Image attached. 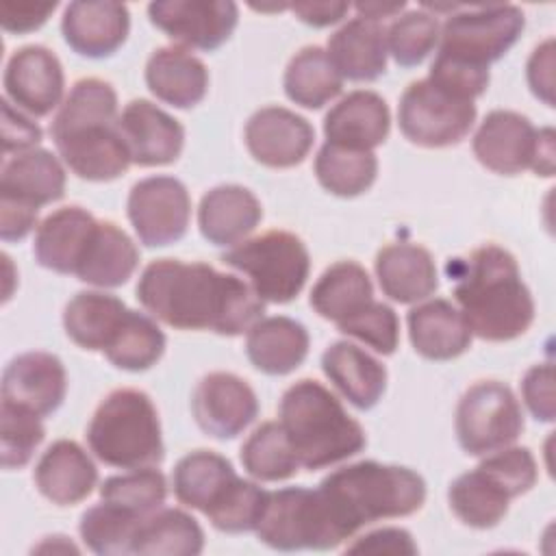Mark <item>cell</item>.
Masks as SVG:
<instances>
[{
  "instance_id": "obj_35",
  "label": "cell",
  "mask_w": 556,
  "mask_h": 556,
  "mask_svg": "<svg viewBox=\"0 0 556 556\" xmlns=\"http://www.w3.org/2000/svg\"><path fill=\"white\" fill-rule=\"evenodd\" d=\"M374 302V285L356 261L332 263L311 289V306L328 321L341 324Z\"/></svg>"
},
{
  "instance_id": "obj_32",
  "label": "cell",
  "mask_w": 556,
  "mask_h": 556,
  "mask_svg": "<svg viewBox=\"0 0 556 556\" xmlns=\"http://www.w3.org/2000/svg\"><path fill=\"white\" fill-rule=\"evenodd\" d=\"M321 369L341 395L361 410L374 408L384 395V365L350 341L330 343L321 354Z\"/></svg>"
},
{
  "instance_id": "obj_3",
  "label": "cell",
  "mask_w": 556,
  "mask_h": 556,
  "mask_svg": "<svg viewBox=\"0 0 556 556\" xmlns=\"http://www.w3.org/2000/svg\"><path fill=\"white\" fill-rule=\"evenodd\" d=\"M452 274L454 300L471 334L502 343L521 337L532 326L534 300L508 250L484 243L465 261L458 258Z\"/></svg>"
},
{
  "instance_id": "obj_20",
  "label": "cell",
  "mask_w": 556,
  "mask_h": 556,
  "mask_svg": "<svg viewBox=\"0 0 556 556\" xmlns=\"http://www.w3.org/2000/svg\"><path fill=\"white\" fill-rule=\"evenodd\" d=\"M130 30V13L122 2H70L61 17L65 43L80 56L106 59L115 54Z\"/></svg>"
},
{
  "instance_id": "obj_16",
  "label": "cell",
  "mask_w": 556,
  "mask_h": 556,
  "mask_svg": "<svg viewBox=\"0 0 556 556\" xmlns=\"http://www.w3.org/2000/svg\"><path fill=\"white\" fill-rule=\"evenodd\" d=\"M245 146L252 159L271 169L300 165L315 141L311 122L285 106H263L245 124Z\"/></svg>"
},
{
  "instance_id": "obj_17",
  "label": "cell",
  "mask_w": 556,
  "mask_h": 556,
  "mask_svg": "<svg viewBox=\"0 0 556 556\" xmlns=\"http://www.w3.org/2000/svg\"><path fill=\"white\" fill-rule=\"evenodd\" d=\"M536 141L539 128H534L526 115L495 109L480 122L471 150L486 169L502 176H515L532 167Z\"/></svg>"
},
{
  "instance_id": "obj_33",
  "label": "cell",
  "mask_w": 556,
  "mask_h": 556,
  "mask_svg": "<svg viewBox=\"0 0 556 556\" xmlns=\"http://www.w3.org/2000/svg\"><path fill=\"white\" fill-rule=\"evenodd\" d=\"M137 265L139 250L135 241L117 224L98 219L74 276L98 289H115L128 282Z\"/></svg>"
},
{
  "instance_id": "obj_43",
  "label": "cell",
  "mask_w": 556,
  "mask_h": 556,
  "mask_svg": "<svg viewBox=\"0 0 556 556\" xmlns=\"http://www.w3.org/2000/svg\"><path fill=\"white\" fill-rule=\"evenodd\" d=\"M441 24L424 9L406 11L387 28V50L402 67H415L439 46Z\"/></svg>"
},
{
  "instance_id": "obj_2",
  "label": "cell",
  "mask_w": 556,
  "mask_h": 556,
  "mask_svg": "<svg viewBox=\"0 0 556 556\" xmlns=\"http://www.w3.org/2000/svg\"><path fill=\"white\" fill-rule=\"evenodd\" d=\"M117 93L102 78H80L50 124L61 161L83 180L109 182L130 167V152L117 128Z\"/></svg>"
},
{
  "instance_id": "obj_5",
  "label": "cell",
  "mask_w": 556,
  "mask_h": 556,
  "mask_svg": "<svg viewBox=\"0 0 556 556\" xmlns=\"http://www.w3.org/2000/svg\"><path fill=\"white\" fill-rule=\"evenodd\" d=\"M278 421L300 467L308 471L348 460L367 445L363 426L348 415L334 393L311 378L298 380L282 393Z\"/></svg>"
},
{
  "instance_id": "obj_1",
  "label": "cell",
  "mask_w": 556,
  "mask_h": 556,
  "mask_svg": "<svg viewBox=\"0 0 556 556\" xmlns=\"http://www.w3.org/2000/svg\"><path fill=\"white\" fill-rule=\"evenodd\" d=\"M135 291L148 315L176 330L237 337L265 313V302L248 282L200 261L156 258L146 265Z\"/></svg>"
},
{
  "instance_id": "obj_40",
  "label": "cell",
  "mask_w": 556,
  "mask_h": 556,
  "mask_svg": "<svg viewBox=\"0 0 556 556\" xmlns=\"http://www.w3.org/2000/svg\"><path fill=\"white\" fill-rule=\"evenodd\" d=\"M248 476L261 482H280L298 473L300 460L280 426V421H263L243 441L239 452Z\"/></svg>"
},
{
  "instance_id": "obj_51",
  "label": "cell",
  "mask_w": 556,
  "mask_h": 556,
  "mask_svg": "<svg viewBox=\"0 0 556 556\" xmlns=\"http://www.w3.org/2000/svg\"><path fill=\"white\" fill-rule=\"evenodd\" d=\"M530 91L543 100L547 106H554V39H545L539 43L526 67Z\"/></svg>"
},
{
  "instance_id": "obj_19",
  "label": "cell",
  "mask_w": 556,
  "mask_h": 556,
  "mask_svg": "<svg viewBox=\"0 0 556 556\" xmlns=\"http://www.w3.org/2000/svg\"><path fill=\"white\" fill-rule=\"evenodd\" d=\"M67 374L50 352H24L9 361L2 374V402L22 406L41 419L65 400Z\"/></svg>"
},
{
  "instance_id": "obj_57",
  "label": "cell",
  "mask_w": 556,
  "mask_h": 556,
  "mask_svg": "<svg viewBox=\"0 0 556 556\" xmlns=\"http://www.w3.org/2000/svg\"><path fill=\"white\" fill-rule=\"evenodd\" d=\"M54 541H59V536H46V543L37 545L35 549H37V552H48V549L56 552L59 547L54 545ZM61 541H63V549H65V552H78V547H76L72 541H67V536H61Z\"/></svg>"
},
{
  "instance_id": "obj_52",
  "label": "cell",
  "mask_w": 556,
  "mask_h": 556,
  "mask_svg": "<svg viewBox=\"0 0 556 556\" xmlns=\"http://www.w3.org/2000/svg\"><path fill=\"white\" fill-rule=\"evenodd\" d=\"M54 9H56V2H48V4L0 2V26L4 33H11V35L33 33L48 22Z\"/></svg>"
},
{
  "instance_id": "obj_22",
  "label": "cell",
  "mask_w": 556,
  "mask_h": 556,
  "mask_svg": "<svg viewBox=\"0 0 556 556\" xmlns=\"http://www.w3.org/2000/svg\"><path fill=\"white\" fill-rule=\"evenodd\" d=\"M37 491L56 506H74L87 500L98 482L91 456L72 439H59L35 465Z\"/></svg>"
},
{
  "instance_id": "obj_53",
  "label": "cell",
  "mask_w": 556,
  "mask_h": 556,
  "mask_svg": "<svg viewBox=\"0 0 556 556\" xmlns=\"http://www.w3.org/2000/svg\"><path fill=\"white\" fill-rule=\"evenodd\" d=\"M37 224V208L0 198V239L4 243L22 241Z\"/></svg>"
},
{
  "instance_id": "obj_42",
  "label": "cell",
  "mask_w": 556,
  "mask_h": 556,
  "mask_svg": "<svg viewBox=\"0 0 556 556\" xmlns=\"http://www.w3.org/2000/svg\"><path fill=\"white\" fill-rule=\"evenodd\" d=\"M143 519L146 517L128 508H122L111 502H102L83 513L78 532L87 549H91L93 554L122 556V554H130L132 539Z\"/></svg>"
},
{
  "instance_id": "obj_50",
  "label": "cell",
  "mask_w": 556,
  "mask_h": 556,
  "mask_svg": "<svg viewBox=\"0 0 556 556\" xmlns=\"http://www.w3.org/2000/svg\"><path fill=\"white\" fill-rule=\"evenodd\" d=\"M350 554H417V545L404 528H380L365 536H358L345 547Z\"/></svg>"
},
{
  "instance_id": "obj_56",
  "label": "cell",
  "mask_w": 556,
  "mask_h": 556,
  "mask_svg": "<svg viewBox=\"0 0 556 556\" xmlns=\"http://www.w3.org/2000/svg\"><path fill=\"white\" fill-rule=\"evenodd\" d=\"M358 17L382 22L387 17L400 15V11L406 9V2H356L354 4Z\"/></svg>"
},
{
  "instance_id": "obj_38",
  "label": "cell",
  "mask_w": 556,
  "mask_h": 556,
  "mask_svg": "<svg viewBox=\"0 0 556 556\" xmlns=\"http://www.w3.org/2000/svg\"><path fill=\"white\" fill-rule=\"evenodd\" d=\"M282 85L287 98L298 106L321 109L341 93L343 78L324 48L304 46L291 56Z\"/></svg>"
},
{
  "instance_id": "obj_28",
  "label": "cell",
  "mask_w": 556,
  "mask_h": 556,
  "mask_svg": "<svg viewBox=\"0 0 556 556\" xmlns=\"http://www.w3.org/2000/svg\"><path fill=\"white\" fill-rule=\"evenodd\" d=\"M98 219L83 206H63L50 213L35 230V261L56 274H76Z\"/></svg>"
},
{
  "instance_id": "obj_31",
  "label": "cell",
  "mask_w": 556,
  "mask_h": 556,
  "mask_svg": "<svg viewBox=\"0 0 556 556\" xmlns=\"http://www.w3.org/2000/svg\"><path fill=\"white\" fill-rule=\"evenodd\" d=\"M306 328L285 315L261 317L245 332V354L250 363L267 376H287L308 356Z\"/></svg>"
},
{
  "instance_id": "obj_25",
  "label": "cell",
  "mask_w": 556,
  "mask_h": 556,
  "mask_svg": "<svg viewBox=\"0 0 556 556\" xmlns=\"http://www.w3.org/2000/svg\"><path fill=\"white\" fill-rule=\"evenodd\" d=\"M258 198L241 185H217L208 189L198 206V228L202 237L219 248H232L261 224Z\"/></svg>"
},
{
  "instance_id": "obj_37",
  "label": "cell",
  "mask_w": 556,
  "mask_h": 556,
  "mask_svg": "<svg viewBox=\"0 0 556 556\" xmlns=\"http://www.w3.org/2000/svg\"><path fill=\"white\" fill-rule=\"evenodd\" d=\"M202 549L204 530L180 508H159L148 515L130 545V554L139 556H198Z\"/></svg>"
},
{
  "instance_id": "obj_26",
  "label": "cell",
  "mask_w": 556,
  "mask_h": 556,
  "mask_svg": "<svg viewBox=\"0 0 556 556\" xmlns=\"http://www.w3.org/2000/svg\"><path fill=\"white\" fill-rule=\"evenodd\" d=\"M408 339L413 350L428 361H452L471 345V330L450 300H426L408 311Z\"/></svg>"
},
{
  "instance_id": "obj_44",
  "label": "cell",
  "mask_w": 556,
  "mask_h": 556,
  "mask_svg": "<svg viewBox=\"0 0 556 556\" xmlns=\"http://www.w3.org/2000/svg\"><path fill=\"white\" fill-rule=\"evenodd\" d=\"M100 497L102 502H111L141 517H148L163 508L167 497V482L156 467L128 469L122 476H109L100 484Z\"/></svg>"
},
{
  "instance_id": "obj_41",
  "label": "cell",
  "mask_w": 556,
  "mask_h": 556,
  "mask_svg": "<svg viewBox=\"0 0 556 556\" xmlns=\"http://www.w3.org/2000/svg\"><path fill=\"white\" fill-rule=\"evenodd\" d=\"M165 343V334L154 317L130 308L117 337L104 350V356L117 369L146 371L161 361Z\"/></svg>"
},
{
  "instance_id": "obj_23",
  "label": "cell",
  "mask_w": 556,
  "mask_h": 556,
  "mask_svg": "<svg viewBox=\"0 0 556 556\" xmlns=\"http://www.w3.org/2000/svg\"><path fill=\"white\" fill-rule=\"evenodd\" d=\"M374 271L382 293L397 304L428 300L439 287L432 254L419 243H389L378 250Z\"/></svg>"
},
{
  "instance_id": "obj_54",
  "label": "cell",
  "mask_w": 556,
  "mask_h": 556,
  "mask_svg": "<svg viewBox=\"0 0 556 556\" xmlns=\"http://www.w3.org/2000/svg\"><path fill=\"white\" fill-rule=\"evenodd\" d=\"M289 9L300 22L315 28H326L341 22L348 15L350 4L341 0H319V2H293L289 4Z\"/></svg>"
},
{
  "instance_id": "obj_4",
  "label": "cell",
  "mask_w": 556,
  "mask_h": 556,
  "mask_svg": "<svg viewBox=\"0 0 556 556\" xmlns=\"http://www.w3.org/2000/svg\"><path fill=\"white\" fill-rule=\"evenodd\" d=\"M343 541L380 519L408 517L426 502L424 478L402 465L361 460L330 471L317 486Z\"/></svg>"
},
{
  "instance_id": "obj_15",
  "label": "cell",
  "mask_w": 556,
  "mask_h": 556,
  "mask_svg": "<svg viewBox=\"0 0 556 556\" xmlns=\"http://www.w3.org/2000/svg\"><path fill=\"white\" fill-rule=\"evenodd\" d=\"M4 98L35 117L52 113L63 104L65 74L59 56L46 46L15 50L4 67Z\"/></svg>"
},
{
  "instance_id": "obj_27",
  "label": "cell",
  "mask_w": 556,
  "mask_h": 556,
  "mask_svg": "<svg viewBox=\"0 0 556 556\" xmlns=\"http://www.w3.org/2000/svg\"><path fill=\"white\" fill-rule=\"evenodd\" d=\"M326 52L343 80L374 83L387 72V30L380 22L354 17L328 37Z\"/></svg>"
},
{
  "instance_id": "obj_8",
  "label": "cell",
  "mask_w": 556,
  "mask_h": 556,
  "mask_svg": "<svg viewBox=\"0 0 556 556\" xmlns=\"http://www.w3.org/2000/svg\"><path fill=\"white\" fill-rule=\"evenodd\" d=\"M523 11L515 4H476L450 13L439 35V56L489 70L521 37Z\"/></svg>"
},
{
  "instance_id": "obj_39",
  "label": "cell",
  "mask_w": 556,
  "mask_h": 556,
  "mask_svg": "<svg viewBox=\"0 0 556 556\" xmlns=\"http://www.w3.org/2000/svg\"><path fill=\"white\" fill-rule=\"evenodd\" d=\"M315 176L328 193L356 198L374 185L378 176V159L369 150L324 143L315 156Z\"/></svg>"
},
{
  "instance_id": "obj_14",
  "label": "cell",
  "mask_w": 556,
  "mask_h": 556,
  "mask_svg": "<svg viewBox=\"0 0 556 556\" xmlns=\"http://www.w3.org/2000/svg\"><path fill=\"white\" fill-rule=\"evenodd\" d=\"M191 413L202 432L215 439L239 437L258 415L254 389L230 371H211L193 389Z\"/></svg>"
},
{
  "instance_id": "obj_34",
  "label": "cell",
  "mask_w": 556,
  "mask_h": 556,
  "mask_svg": "<svg viewBox=\"0 0 556 556\" xmlns=\"http://www.w3.org/2000/svg\"><path fill=\"white\" fill-rule=\"evenodd\" d=\"M128 306L104 291H80L76 293L63 311L65 334L83 350L102 352L117 337Z\"/></svg>"
},
{
  "instance_id": "obj_48",
  "label": "cell",
  "mask_w": 556,
  "mask_h": 556,
  "mask_svg": "<svg viewBox=\"0 0 556 556\" xmlns=\"http://www.w3.org/2000/svg\"><path fill=\"white\" fill-rule=\"evenodd\" d=\"M521 397L536 421L552 424L556 417L554 367L552 363L532 365L521 380Z\"/></svg>"
},
{
  "instance_id": "obj_49",
  "label": "cell",
  "mask_w": 556,
  "mask_h": 556,
  "mask_svg": "<svg viewBox=\"0 0 556 556\" xmlns=\"http://www.w3.org/2000/svg\"><path fill=\"white\" fill-rule=\"evenodd\" d=\"M41 141V128L24 117L7 98L2 100V154L26 152Z\"/></svg>"
},
{
  "instance_id": "obj_55",
  "label": "cell",
  "mask_w": 556,
  "mask_h": 556,
  "mask_svg": "<svg viewBox=\"0 0 556 556\" xmlns=\"http://www.w3.org/2000/svg\"><path fill=\"white\" fill-rule=\"evenodd\" d=\"M554 156H556V148H554V130L552 128H539V141H536V150H534V161H532V172L536 176H554Z\"/></svg>"
},
{
  "instance_id": "obj_11",
  "label": "cell",
  "mask_w": 556,
  "mask_h": 556,
  "mask_svg": "<svg viewBox=\"0 0 556 556\" xmlns=\"http://www.w3.org/2000/svg\"><path fill=\"white\" fill-rule=\"evenodd\" d=\"M476 122V104L463 100L428 78L410 83L397 106L402 135L421 148H447L460 143Z\"/></svg>"
},
{
  "instance_id": "obj_12",
  "label": "cell",
  "mask_w": 556,
  "mask_h": 556,
  "mask_svg": "<svg viewBox=\"0 0 556 556\" xmlns=\"http://www.w3.org/2000/svg\"><path fill=\"white\" fill-rule=\"evenodd\" d=\"M126 213L137 239L148 248H165L187 235L191 198L174 176H148L132 185Z\"/></svg>"
},
{
  "instance_id": "obj_10",
  "label": "cell",
  "mask_w": 556,
  "mask_h": 556,
  "mask_svg": "<svg viewBox=\"0 0 556 556\" xmlns=\"http://www.w3.org/2000/svg\"><path fill=\"white\" fill-rule=\"evenodd\" d=\"M454 428L465 454L486 456L519 439L523 413L515 393L504 382L480 380L458 400Z\"/></svg>"
},
{
  "instance_id": "obj_46",
  "label": "cell",
  "mask_w": 556,
  "mask_h": 556,
  "mask_svg": "<svg viewBox=\"0 0 556 556\" xmlns=\"http://www.w3.org/2000/svg\"><path fill=\"white\" fill-rule=\"evenodd\" d=\"M337 328L382 356L393 354L400 343V319L395 311L389 304L376 300L367 304L361 313L337 324Z\"/></svg>"
},
{
  "instance_id": "obj_18",
  "label": "cell",
  "mask_w": 556,
  "mask_h": 556,
  "mask_svg": "<svg viewBox=\"0 0 556 556\" xmlns=\"http://www.w3.org/2000/svg\"><path fill=\"white\" fill-rule=\"evenodd\" d=\"M117 128L139 167L169 165L185 146L182 124L148 100H130L117 117Z\"/></svg>"
},
{
  "instance_id": "obj_45",
  "label": "cell",
  "mask_w": 556,
  "mask_h": 556,
  "mask_svg": "<svg viewBox=\"0 0 556 556\" xmlns=\"http://www.w3.org/2000/svg\"><path fill=\"white\" fill-rule=\"evenodd\" d=\"M46 428L41 417L2 402L0 406V463L4 469H22L30 463L35 450L41 445Z\"/></svg>"
},
{
  "instance_id": "obj_6",
  "label": "cell",
  "mask_w": 556,
  "mask_h": 556,
  "mask_svg": "<svg viewBox=\"0 0 556 556\" xmlns=\"http://www.w3.org/2000/svg\"><path fill=\"white\" fill-rule=\"evenodd\" d=\"M85 437L100 463L126 471L156 467L165 456L156 406L139 389L111 391L98 404Z\"/></svg>"
},
{
  "instance_id": "obj_9",
  "label": "cell",
  "mask_w": 556,
  "mask_h": 556,
  "mask_svg": "<svg viewBox=\"0 0 556 556\" xmlns=\"http://www.w3.org/2000/svg\"><path fill=\"white\" fill-rule=\"evenodd\" d=\"M254 532L261 543L278 552H326L343 543L319 491L306 486L267 491Z\"/></svg>"
},
{
  "instance_id": "obj_36",
  "label": "cell",
  "mask_w": 556,
  "mask_h": 556,
  "mask_svg": "<svg viewBox=\"0 0 556 556\" xmlns=\"http://www.w3.org/2000/svg\"><path fill=\"white\" fill-rule=\"evenodd\" d=\"M510 500H515L510 491L482 465L460 473L447 489V502L456 519L476 530L497 526L506 517Z\"/></svg>"
},
{
  "instance_id": "obj_29",
  "label": "cell",
  "mask_w": 556,
  "mask_h": 556,
  "mask_svg": "<svg viewBox=\"0 0 556 556\" xmlns=\"http://www.w3.org/2000/svg\"><path fill=\"white\" fill-rule=\"evenodd\" d=\"M237 480L232 463L213 450L185 454L172 473L176 500L187 508L200 510L204 517L226 500Z\"/></svg>"
},
{
  "instance_id": "obj_13",
  "label": "cell",
  "mask_w": 556,
  "mask_h": 556,
  "mask_svg": "<svg viewBox=\"0 0 556 556\" xmlns=\"http://www.w3.org/2000/svg\"><path fill=\"white\" fill-rule=\"evenodd\" d=\"M148 17L180 48L213 52L235 33L239 9L230 0H156Z\"/></svg>"
},
{
  "instance_id": "obj_47",
  "label": "cell",
  "mask_w": 556,
  "mask_h": 556,
  "mask_svg": "<svg viewBox=\"0 0 556 556\" xmlns=\"http://www.w3.org/2000/svg\"><path fill=\"white\" fill-rule=\"evenodd\" d=\"M480 465L489 469L508 491L513 497L528 493L539 478L536 460L528 447L508 445L486 454Z\"/></svg>"
},
{
  "instance_id": "obj_30",
  "label": "cell",
  "mask_w": 556,
  "mask_h": 556,
  "mask_svg": "<svg viewBox=\"0 0 556 556\" xmlns=\"http://www.w3.org/2000/svg\"><path fill=\"white\" fill-rule=\"evenodd\" d=\"M146 85L161 102L176 109L200 104L208 91L206 65L180 46H165L146 63Z\"/></svg>"
},
{
  "instance_id": "obj_21",
  "label": "cell",
  "mask_w": 556,
  "mask_h": 556,
  "mask_svg": "<svg viewBox=\"0 0 556 556\" xmlns=\"http://www.w3.org/2000/svg\"><path fill=\"white\" fill-rule=\"evenodd\" d=\"M391 130V113L382 96L356 89L343 96L324 117L326 143L369 150L382 146Z\"/></svg>"
},
{
  "instance_id": "obj_24",
  "label": "cell",
  "mask_w": 556,
  "mask_h": 556,
  "mask_svg": "<svg viewBox=\"0 0 556 556\" xmlns=\"http://www.w3.org/2000/svg\"><path fill=\"white\" fill-rule=\"evenodd\" d=\"M65 193V169L61 161L43 148L4 156L0 169V198L41 208Z\"/></svg>"
},
{
  "instance_id": "obj_7",
  "label": "cell",
  "mask_w": 556,
  "mask_h": 556,
  "mask_svg": "<svg viewBox=\"0 0 556 556\" xmlns=\"http://www.w3.org/2000/svg\"><path fill=\"white\" fill-rule=\"evenodd\" d=\"M222 263L248 276L263 302L287 304L300 295L311 274L304 241L289 230H267L222 254Z\"/></svg>"
}]
</instances>
